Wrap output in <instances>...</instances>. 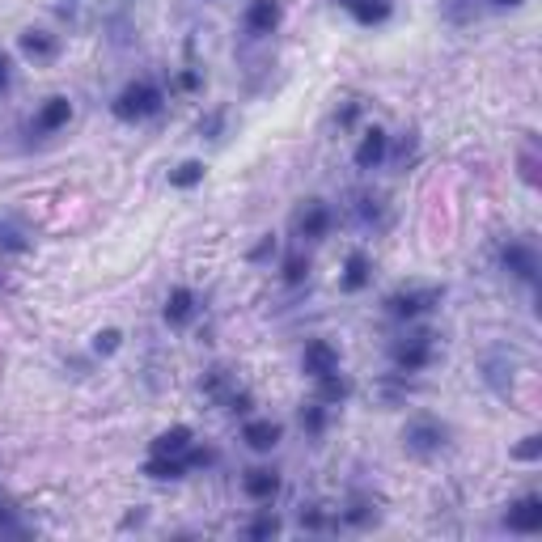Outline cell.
I'll use <instances>...</instances> for the list:
<instances>
[{
    "label": "cell",
    "mask_w": 542,
    "mask_h": 542,
    "mask_svg": "<svg viewBox=\"0 0 542 542\" xmlns=\"http://www.w3.org/2000/svg\"><path fill=\"white\" fill-rule=\"evenodd\" d=\"M115 119H124V124H140L148 115L161 111V89L153 81H132V85L119 89V98H115Z\"/></svg>",
    "instance_id": "1"
},
{
    "label": "cell",
    "mask_w": 542,
    "mask_h": 542,
    "mask_svg": "<svg viewBox=\"0 0 542 542\" xmlns=\"http://www.w3.org/2000/svg\"><path fill=\"white\" fill-rule=\"evenodd\" d=\"M403 445L411 449V454H437V449L445 445V424H437V419H428V416L411 419L406 432H403Z\"/></svg>",
    "instance_id": "2"
},
{
    "label": "cell",
    "mask_w": 542,
    "mask_h": 542,
    "mask_svg": "<svg viewBox=\"0 0 542 542\" xmlns=\"http://www.w3.org/2000/svg\"><path fill=\"white\" fill-rule=\"evenodd\" d=\"M505 526L508 530H517V534H538L542 530V500L538 496H526L517 505H508Z\"/></svg>",
    "instance_id": "3"
},
{
    "label": "cell",
    "mask_w": 542,
    "mask_h": 542,
    "mask_svg": "<svg viewBox=\"0 0 542 542\" xmlns=\"http://www.w3.org/2000/svg\"><path fill=\"white\" fill-rule=\"evenodd\" d=\"M326 229H331V208L322 199H309L306 208L296 212V234L306 242H318V237H326Z\"/></svg>",
    "instance_id": "4"
},
{
    "label": "cell",
    "mask_w": 542,
    "mask_h": 542,
    "mask_svg": "<svg viewBox=\"0 0 542 542\" xmlns=\"http://www.w3.org/2000/svg\"><path fill=\"white\" fill-rule=\"evenodd\" d=\"M441 301V288H419V293H398V296H390L386 306H390V314L395 318H419L424 309H432Z\"/></svg>",
    "instance_id": "5"
},
{
    "label": "cell",
    "mask_w": 542,
    "mask_h": 542,
    "mask_svg": "<svg viewBox=\"0 0 542 542\" xmlns=\"http://www.w3.org/2000/svg\"><path fill=\"white\" fill-rule=\"evenodd\" d=\"M500 259H505V267L513 271L517 280H526V284L538 280V255H534V246H526V242H508Z\"/></svg>",
    "instance_id": "6"
},
{
    "label": "cell",
    "mask_w": 542,
    "mask_h": 542,
    "mask_svg": "<svg viewBox=\"0 0 542 542\" xmlns=\"http://www.w3.org/2000/svg\"><path fill=\"white\" fill-rule=\"evenodd\" d=\"M301 369L318 382V377H326V373H335L339 369V352H335L326 339H314V344L306 347V356H301Z\"/></svg>",
    "instance_id": "7"
},
{
    "label": "cell",
    "mask_w": 542,
    "mask_h": 542,
    "mask_svg": "<svg viewBox=\"0 0 542 542\" xmlns=\"http://www.w3.org/2000/svg\"><path fill=\"white\" fill-rule=\"evenodd\" d=\"M68 119H73V102H68V98H47V102H43V111L35 115V132L51 136V132H60Z\"/></svg>",
    "instance_id": "8"
},
{
    "label": "cell",
    "mask_w": 542,
    "mask_h": 542,
    "mask_svg": "<svg viewBox=\"0 0 542 542\" xmlns=\"http://www.w3.org/2000/svg\"><path fill=\"white\" fill-rule=\"evenodd\" d=\"M284 437V428L276 424V419H250L246 428H242V441L250 445V449H259V454H267V449H276Z\"/></svg>",
    "instance_id": "9"
},
{
    "label": "cell",
    "mask_w": 542,
    "mask_h": 542,
    "mask_svg": "<svg viewBox=\"0 0 542 542\" xmlns=\"http://www.w3.org/2000/svg\"><path fill=\"white\" fill-rule=\"evenodd\" d=\"M395 360H398V369L403 373H416V369H424L432 360V335H416L411 344H403L395 352Z\"/></svg>",
    "instance_id": "10"
},
{
    "label": "cell",
    "mask_w": 542,
    "mask_h": 542,
    "mask_svg": "<svg viewBox=\"0 0 542 542\" xmlns=\"http://www.w3.org/2000/svg\"><path fill=\"white\" fill-rule=\"evenodd\" d=\"M280 25V0H255L246 9V30L250 35H271Z\"/></svg>",
    "instance_id": "11"
},
{
    "label": "cell",
    "mask_w": 542,
    "mask_h": 542,
    "mask_svg": "<svg viewBox=\"0 0 542 542\" xmlns=\"http://www.w3.org/2000/svg\"><path fill=\"white\" fill-rule=\"evenodd\" d=\"M242 487H246L250 500H276V492H280V475L276 470H246V479H242Z\"/></svg>",
    "instance_id": "12"
},
{
    "label": "cell",
    "mask_w": 542,
    "mask_h": 542,
    "mask_svg": "<svg viewBox=\"0 0 542 542\" xmlns=\"http://www.w3.org/2000/svg\"><path fill=\"white\" fill-rule=\"evenodd\" d=\"M186 449H191V428H186V424H174V428H166L157 441H153V454L157 457H183Z\"/></svg>",
    "instance_id": "13"
},
{
    "label": "cell",
    "mask_w": 542,
    "mask_h": 542,
    "mask_svg": "<svg viewBox=\"0 0 542 542\" xmlns=\"http://www.w3.org/2000/svg\"><path fill=\"white\" fill-rule=\"evenodd\" d=\"M191 314H196V293H191V288H174V293L166 296V322H170V326H186Z\"/></svg>",
    "instance_id": "14"
},
{
    "label": "cell",
    "mask_w": 542,
    "mask_h": 542,
    "mask_svg": "<svg viewBox=\"0 0 542 542\" xmlns=\"http://www.w3.org/2000/svg\"><path fill=\"white\" fill-rule=\"evenodd\" d=\"M382 157H386V132L382 127H369L365 140H360V148H356V166L360 170H373Z\"/></svg>",
    "instance_id": "15"
},
{
    "label": "cell",
    "mask_w": 542,
    "mask_h": 542,
    "mask_svg": "<svg viewBox=\"0 0 542 542\" xmlns=\"http://www.w3.org/2000/svg\"><path fill=\"white\" fill-rule=\"evenodd\" d=\"M365 284H369V259H365L360 250H352L347 263H344V280H339V288H344V293H360Z\"/></svg>",
    "instance_id": "16"
},
{
    "label": "cell",
    "mask_w": 542,
    "mask_h": 542,
    "mask_svg": "<svg viewBox=\"0 0 542 542\" xmlns=\"http://www.w3.org/2000/svg\"><path fill=\"white\" fill-rule=\"evenodd\" d=\"M0 250L5 255H25L30 250V234L13 216H0Z\"/></svg>",
    "instance_id": "17"
},
{
    "label": "cell",
    "mask_w": 542,
    "mask_h": 542,
    "mask_svg": "<svg viewBox=\"0 0 542 542\" xmlns=\"http://www.w3.org/2000/svg\"><path fill=\"white\" fill-rule=\"evenodd\" d=\"M17 43H22V51L30 55V60H51V55L60 51V43H55L51 35H43V30H25Z\"/></svg>",
    "instance_id": "18"
},
{
    "label": "cell",
    "mask_w": 542,
    "mask_h": 542,
    "mask_svg": "<svg viewBox=\"0 0 542 542\" xmlns=\"http://www.w3.org/2000/svg\"><path fill=\"white\" fill-rule=\"evenodd\" d=\"M145 475H148V479H183L186 462H183V457H157V454H153L145 462Z\"/></svg>",
    "instance_id": "19"
},
{
    "label": "cell",
    "mask_w": 542,
    "mask_h": 542,
    "mask_svg": "<svg viewBox=\"0 0 542 542\" xmlns=\"http://www.w3.org/2000/svg\"><path fill=\"white\" fill-rule=\"evenodd\" d=\"M347 390H352V386H347V377H339V369L318 377V403H344Z\"/></svg>",
    "instance_id": "20"
},
{
    "label": "cell",
    "mask_w": 542,
    "mask_h": 542,
    "mask_svg": "<svg viewBox=\"0 0 542 542\" xmlns=\"http://www.w3.org/2000/svg\"><path fill=\"white\" fill-rule=\"evenodd\" d=\"M352 17H356L360 25L386 22V17H390V5H386V0H356V5H352Z\"/></svg>",
    "instance_id": "21"
},
{
    "label": "cell",
    "mask_w": 542,
    "mask_h": 542,
    "mask_svg": "<svg viewBox=\"0 0 542 542\" xmlns=\"http://www.w3.org/2000/svg\"><path fill=\"white\" fill-rule=\"evenodd\" d=\"M199 178H204V161H183V166H178V170L170 174V186H196Z\"/></svg>",
    "instance_id": "22"
},
{
    "label": "cell",
    "mask_w": 542,
    "mask_h": 542,
    "mask_svg": "<svg viewBox=\"0 0 542 542\" xmlns=\"http://www.w3.org/2000/svg\"><path fill=\"white\" fill-rule=\"evenodd\" d=\"M301 428H306L309 437H318V432L326 428V403H309L306 411H301Z\"/></svg>",
    "instance_id": "23"
},
{
    "label": "cell",
    "mask_w": 542,
    "mask_h": 542,
    "mask_svg": "<svg viewBox=\"0 0 542 542\" xmlns=\"http://www.w3.org/2000/svg\"><path fill=\"white\" fill-rule=\"evenodd\" d=\"M0 538H25V526L17 521V513L5 500H0Z\"/></svg>",
    "instance_id": "24"
},
{
    "label": "cell",
    "mask_w": 542,
    "mask_h": 542,
    "mask_svg": "<svg viewBox=\"0 0 542 542\" xmlns=\"http://www.w3.org/2000/svg\"><path fill=\"white\" fill-rule=\"evenodd\" d=\"M306 271H309L306 255H288V259H284V280H288V284H301V280H306Z\"/></svg>",
    "instance_id": "25"
},
{
    "label": "cell",
    "mask_w": 542,
    "mask_h": 542,
    "mask_svg": "<svg viewBox=\"0 0 542 542\" xmlns=\"http://www.w3.org/2000/svg\"><path fill=\"white\" fill-rule=\"evenodd\" d=\"M119 344H124V335H119V331H98V335H94V352H98V356L119 352Z\"/></svg>",
    "instance_id": "26"
},
{
    "label": "cell",
    "mask_w": 542,
    "mask_h": 542,
    "mask_svg": "<svg viewBox=\"0 0 542 542\" xmlns=\"http://www.w3.org/2000/svg\"><path fill=\"white\" fill-rule=\"evenodd\" d=\"M276 534H280V517H271V513H267V517H259L255 526H250V538H255V542L276 538Z\"/></svg>",
    "instance_id": "27"
},
{
    "label": "cell",
    "mask_w": 542,
    "mask_h": 542,
    "mask_svg": "<svg viewBox=\"0 0 542 542\" xmlns=\"http://www.w3.org/2000/svg\"><path fill=\"white\" fill-rule=\"evenodd\" d=\"M513 457H521V462H538L542 457V437H526V441L513 449Z\"/></svg>",
    "instance_id": "28"
},
{
    "label": "cell",
    "mask_w": 542,
    "mask_h": 542,
    "mask_svg": "<svg viewBox=\"0 0 542 542\" xmlns=\"http://www.w3.org/2000/svg\"><path fill=\"white\" fill-rule=\"evenodd\" d=\"M521 178H526V183H538V161H534V145L526 148V157H521Z\"/></svg>",
    "instance_id": "29"
},
{
    "label": "cell",
    "mask_w": 542,
    "mask_h": 542,
    "mask_svg": "<svg viewBox=\"0 0 542 542\" xmlns=\"http://www.w3.org/2000/svg\"><path fill=\"white\" fill-rule=\"evenodd\" d=\"M271 250H276V242H271V237H263V242H259V246H255V250H250V259H267V255H271Z\"/></svg>",
    "instance_id": "30"
},
{
    "label": "cell",
    "mask_w": 542,
    "mask_h": 542,
    "mask_svg": "<svg viewBox=\"0 0 542 542\" xmlns=\"http://www.w3.org/2000/svg\"><path fill=\"white\" fill-rule=\"evenodd\" d=\"M5 89H9V55L0 51V94H5Z\"/></svg>",
    "instance_id": "31"
},
{
    "label": "cell",
    "mask_w": 542,
    "mask_h": 542,
    "mask_svg": "<svg viewBox=\"0 0 542 542\" xmlns=\"http://www.w3.org/2000/svg\"><path fill=\"white\" fill-rule=\"evenodd\" d=\"M492 5H521V0H492Z\"/></svg>",
    "instance_id": "32"
},
{
    "label": "cell",
    "mask_w": 542,
    "mask_h": 542,
    "mask_svg": "<svg viewBox=\"0 0 542 542\" xmlns=\"http://www.w3.org/2000/svg\"><path fill=\"white\" fill-rule=\"evenodd\" d=\"M344 5H347V9H352V5H356V0H344Z\"/></svg>",
    "instance_id": "33"
}]
</instances>
